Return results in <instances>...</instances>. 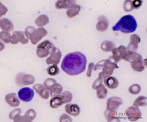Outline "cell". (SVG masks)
<instances>
[{
	"label": "cell",
	"instance_id": "1",
	"mask_svg": "<svg viewBox=\"0 0 147 122\" xmlns=\"http://www.w3.org/2000/svg\"><path fill=\"white\" fill-rule=\"evenodd\" d=\"M87 63L85 55L79 52L69 53L62 60L61 67L69 75H76L85 71Z\"/></svg>",
	"mask_w": 147,
	"mask_h": 122
},
{
	"label": "cell",
	"instance_id": "2",
	"mask_svg": "<svg viewBox=\"0 0 147 122\" xmlns=\"http://www.w3.org/2000/svg\"><path fill=\"white\" fill-rule=\"evenodd\" d=\"M137 27L136 19L132 15L124 16L112 27L113 31H120L125 34H129L135 32Z\"/></svg>",
	"mask_w": 147,
	"mask_h": 122
},
{
	"label": "cell",
	"instance_id": "3",
	"mask_svg": "<svg viewBox=\"0 0 147 122\" xmlns=\"http://www.w3.org/2000/svg\"><path fill=\"white\" fill-rule=\"evenodd\" d=\"M123 59L130 62L131 67L135 71L142 72L145 69L142 56L136 52L127 51Z\"/></svg>",
	"mask_w": 147,
	"mask_h": 122
},
{
	"label": "cell",
	"instance_id": "4",
	"mask_svg": "<svg viewBox=\"0 0 147 122\" xmlns=\"http://www.w3.org/2000/svg\"><path fill=\"white\" fill-rule=\"evenodd\" d=\"M100 68L102 69V71L99 73L98 77H102L104 79L112 75L114 70L119 68V67L117 64L111 60L104 59L99 61L95 66L94 70L96 71Z\"/></svg>",
	"mask_w": 147,
	"mask_h": 122
},
{
	"label": "cell",
	"instance_id": "5",
	"mask_svg": "<svg viewBox=\"0 0 147 122\" xmlns=\"http://www.w3.org/2000/svg\"><path fill=\"white\" fill-rule=\"evenodd\" d=\"M55 48V46L50 41L45 40L37 46V55L40 58L46 57L51 54Z\"/></svg>",
	"mask_w": 147,
	"mask_h": 122
},
{
	"label": "cell",
	"instance_id": "6",
	"mask_svg": "<svg viewBox=\"0 0 147 122\" xmlns=\"http://www.w3.org/2000/svg\"><path fill=\"white\" fill-rule=\"evenodd\" d=\"M15 82L17 85L20 86L30 85L35 82V78L33 75H31L20 73L16 75Z\"/></svg>",
	"mask_w": 147,
	"mask_h": 122
},
{
	"label": "cell",
	"instance_id": "7",
	"mask_svg": "<svg viewBox=\"0 0 147 122\" xmlns=\"http://www.w3.org/2000/svg\"><path fill=\"white\" fill-rule=\"evenodd\" d=\"M126 52L127 49L124 46L121 45L118 48L115 47L111 50L112 55L109 57V59L116 63L121 59H123Z\"/></svg>",
	"mask_w": 147,
	"mask_h": 122
},
{
	"label": "cell",
	"instance_id": "8",
	"mask_svg": "<svg viewBox=\"0 0 147 122\" xmlns=\"http://www.w3.org/2000/svg\"><path fill=\"white\" fill-rule=\"evenodd\" d=\"M19 98L25 102H29L33 99L34 93L32 89L29 87H24L21 89L18 92Z\"/></svg>",
	"mask_w": 147,
	"mask_h": 122
},
{
	"label": "cell",
	"instance_id": "9",
	"mask_svg": "<svg viewBox=\"0 0 147 122\" xmlns=\"http://www.w3.org/2000/svg\"><path fill=\"white\" fill-rule=\"evenodd\" d=\"M125 114L129 120L132 122L136 121L140 119L142 116V113L140 109L134 106L129 107L126 110Z\"/></svg>",
	"mask_w": 147,
	"mask_h": 122
},
{
	"label": "cell",
	"instance_id": "10",
	"mask_svg": "<svg viewBox=\"0 0 147 122\" xmlns=\"http://www.w3.org/2000/svg\"><path fill=\"white\" fill-rule=\"evenodd\" d=\"M123 104V101L120 97H110L107 99V109L108 111H116L120 105Z\"/></svg>",
	"mask_w": 147,
	"mask_h": 122
},
{
	"label": "cell",
	"instance_id": "11",
	"mask_svg": "<svg viewBox=\"0 0 147 122\" xmlns=\"http://www.w3.org/2000/svg\"><path fill=\"white\" fill-rule=\"evenodd\" d=\"M48 32L44 28H37L30 37V40L32 44L35 45L42 39V38L46 36Z\"/></svg>",
	"mask_w": 147,
	"mask_h": 122
},
{
	"label": "cell",
	"instance_id": "12",
	"mask_svg": "<svg viewBox=\"0 0 147 122\" xmlns=\"http://www.w3.org/2000/svg\"><path fill=\"white\" fill-rule=\"evenodd\" d=\"M25 33L21 31L14 32L11 36V43L16 44L18 42H21L23 44L28 43V39L25 37Z\"/></svg>",
	"mask_w": 147,
	"mask_h": 122
},
{
	"label": "cell",
	"instance_id": "13",
	"mask_svg": "<svg viewBox=\"0 0 147 122\" xmlns=\"http://www.w3.org/2000/svg\"><path fill=\"white\" fill-rule=\"evenodd\" d=\"M62 57V54L59 49L56 48L54 49L51 54L50 56L47 58L46 60V62L47 64H58L60 62V59Z\"/></svg>",
	"mask_w": 147,
	"mask_h": 122
},
{
	"label": "cell",
	"instance_id": "14",
	"mask_svg": "<svg viewBox=\"0 0 147 122\" xmlns=\"http://www.w3.org/2000/svg\"><path fill=\"white\" fill-rule=\"evenodd\" d=\"M141 39L138 35L136 34H134L130 35V42L126 48L127 51H130L136 52L138 49V44L140 42Z\"/></svg>",
	"mask_w": 147,
	"mask_h": 122
},
{
	"label": "cell",
	"instance_id": "15",
	"mask_svg": "<svg viewBox=\"0 0 147 122\" xmlns=\"http://www.w3.org/2000/svg\"><path fill=\"white\" fill-rule=\"evenodd\" d=\"M34 89L40 97L44 99H48L50 97V91L41 84H36L33 86Z\"/></svg>",
	"mask_w": 147,
	"mask_h": 122
},
{
	"label": "cell",
	"instance_id": "16",
	"mask_svg": "<svg viewBox=\"0 0 147 122\" xmlns=\"http://www.w3.org/2000/svg\"><path fill=\"white\" fill-rule=\"evenodd\" d=\"M109 22L107 18L103 15L100 16L98 18L96 24V29L99 32H105L109 27Z\"/></svg>",
	"mask_w": 147,
	"mask_h": 122
},
{
	"label": "cell",
	"instance_id": "17",
	"mask_svg": "<svg viewBox=\"0 0 147 122\" xmlns=\"http://www.w3.org/2000/svg\"><path fill=\"white\" fill-rule=\"evenodd\" d=\"M66 112L73 116H77L80 113V108L76 104H68L65 106Z\"/></svg>",
	"mask_w": 147,
	"mask_h": 122
},
{
	"label": "cell",
	"instance_id": "18",
	"mask_svg": "<svg viewBox=\"0 0 147 122\" xmlns=\"http://www.w3.org/2000/svg\"><path fill=\"white\" fill-rule=\"evenodd\" d=\"M5 100L6 102L11 107H17L20 104V101L18 99L16 94L14 93L7 94L5 96Z\"/></svg>",
	"mask_w": 147,
	"mask_h": 122
},
{
	"label": "cell",
	"instance_id": "19",
	"mask_svg": "<svg viewBox=\"0 0 147 122\" xmlns=\"http://www.w3.org/2000/svg\"><path fill=\"white\" fill-rule=\"evenodd\" d=\"M104 82L107 87L111 89L116 88L119 85L118 80L115 77L111 76L104 79Z\"/></svg>",
	"mask_w": 147,
	"mask_h": 122
},
{
	"label": "cell",
	"instance_id": "20",
	"mask_svg": "<svg viewBox=\"0 0 147 122\" xmlns=\"http://www.w3.org/2000/svg\"><path fill=\"white\" fill-rule=\"evenodd\" d=\"M75 3L76 1L73 0H59L55 3V7L57 9H69Z\"/></svg>",
	"mask_w": 147,
	"mask_h": 122
},
{
	"label": "cell",
	"instance_id": "21",
	"mask_svg": "<svg viewBox=\"0 0 147 122\" xmlns=\"http://www.w3.org/2000/svg\"><path fill=\"white\" fill-rule=\"evenodd\" d=\"M0 26L3 30L6 32H11L13 30V23L9 19L5 18L1 19Z\"/></svg>",
	"mask_w": 147,
	"mask_h": 122
},
{
	"label": "cell",
	"instance_id": "22",
	"mask_svg": "<svg viewBox=\"0 0 147 122\" xmlns=\"http://www.w3.org/2000/svg\"><path fill=\"white\" fill-rule=\"evenodd\" d=\"M81 7L79 5L74 3L66 11V14L69 18H73L78 15L80 11Z\"/></svg>",
	"mask_w": 147,
	"mask_h": 122
},
{
	"label": "cell",
	"instance_id": "23",
	"mask_svg": "<svg viewBox=\"0 0 147 122\" xmlns=\"http://www.w3.org/2000/svg\"><path fill=\"white\" fill-rule=\"evenodd\" d=\"M63 104V100L61 94L53 97L50 101V105L53 109H57Z\"/></svg>",
	"mask_w": 147,
	"mask_h": 122
},
{
	"label": "cell",
	"instance_id": "24",
	"mask_svg": "<svg viewBox=\"0 0 147 122\" xmlns=\"http://www.w3.org/2000/svg\"><path fill=\"white\" fill-rule=\"evenodd\" d=\"M62 90L63 87L62 85L56 82L52 85L49 91L50 93V95L52 97H55L61 94L62 93Z\"/></svg>",
	"mask_w": 147,
	"mask_h": 122
},
{
	"label": "cell",
	"instance_id": "25",
	"mask_svg": "<svg viewBox=\"0 0 147 122\" xmlns=\"http://www.w3.org/2000/svg\"><path fill=\"white\" fill-rule=\"evenodd\" d=\"M116 115V111H111L106 109L105 112V116L107 122H120Z\"/></svg>",
	"mask_w": 147,
	"mask_h": 122
},
{
	"label": "cell",
	"instance_id": "26",
	"mask_svg": "<svg viewBox=\"0 0 147 122\" xmlns=\"http://www.w3.org/2000/svg\"><path fill=\"white\" fill-rule=\"evenodd\" d=\"M35 23L38 27H43L49 23V18L47 15L45 14L40 15L35 20Z\"/></svg>",
	"mask_w": 147,
	"mask_h": 122
},
{
	"label": "cell",
	"instance_id": "27",
	"mask_svg": "<svg viewBox=\"0 0 147 122\" xmlns=\"http://www.w3.org/2000/svg\"><path fill=\"white\" fill-rule=\"evenodd\" d=\"M115 47V45L113 42L108 40H105L100 45V49L104 52L111 51Z\"/></svg>",
	"mask_w": 147,
	"mask_h": 122
},
{
	"label": "cell",
	"instance_id": "28",
	"mask_svg": "<svg viewBox=\"0 0 147 122\" xmlns=\"http://www.w3.org/2000/svg\"><path fill=\"white\" fill-rule=\"evenodd\" d=\"M36 113L32 109H30L26 112L25 116H23L24 122H32L35 119Z\"/></svg>",
	"mask_w": 147,
	"mask_h": 122
},
{
	"label": "cell",
	"instance_id": "29",
	"mask_svg": "<svg viewBox=\"0 0 147 122\" xmlns=\"http://www.w3.org/2000/svg\"><path fill=\"white\" fill-rule=\"evenodd\" d=\"M147 105V98L144 96H139L134 102V106L136 107L146 106Z\"/></svg>",
	"mask_w": 147,
	"mask_h": 122
},
{
	"label": "cell",
	"instance_id": "30",
	"mask_svg": "<svg viewBox=\"0 0 147 122\" xmlns=\"http://www.w3.org/2000/svg\"><path fill=\"white\" fill-rule=\"evenodd\" d=\"M107 92L108 91L107 89L102 84L101 86L97 89V97L100 99H105L107 96Z\"/></svg>",
	"mask_w": 147,
	"mask_h": 122
},
{
	"label": "cell",
	"instance_id": "31",
	"mask_svg": "<svg viewBox=\"0 0 147 122\" xmlns=\"http://www.w3.org/2000/svg\"><path fill=\"white\" fill-rule=\"evenodd\" d=\"M11 36L10 34L7 32H1L0 34V38L1 40L3 41V42H5V43L8 44L9 43H11Z\"/></svg>",
	"mask_w": 147,
	"mask_h": 122
},
{
	"label": "cell",
	"instance_id": "32",
	"mask_svg": "<svg viewBox=\"0 0 147 122\" xmlns=\"http://www.w3.org/2000/svg\"><path fill=\"white\" fill-rule=\"evenodd\" d=\"M47 71L49 75L55 76L57 75L59 73V69L57 64H53V65L49 66L47 68Z\"/></svg>",
	"mask_w": 147,
	"mask_h": 122
},
{
	"label": "cell",
	"instance_id": "33",
	"mask_svg": "<svg viewBox=\"0 0 147 122\" xmlns=\"http://www.w3.org/2000/svg\"><path fill=\"white\" fill-rule=\"evenodd\" d=\"M60 94L62 96V98L63 100L64 104L70 102L72 100L73 95L72 93L68 91H65Z\"/></svg>",
	"mask_w": 147,
	"mask_h": 122
},
{
	"label": "cell",
	"instance_id": "34",
	"mask_svg": "<svg viewBox=\"0 0 147 122\" xmlns=\"http://www.w3.org/2000/svg\"><path fill=\"white\" fill-rule=\"evenodd\" d=\"M141 88L139 84H134L129 87V91L132 95H137L140 92Z\"/></svg>",
	"mask_w": 147,
	"mask_h": 122
},
{
	"label": "cell",
	"instance_id": "35",
	"mask_svg": "<svg viewBox=\"0 0 147 122\" xmlns=\"http://www.w3.org/2000/svg\"><path fill=\"white\" fill-rule=\"evenodd\" d=\"M123 8L125 12L131 11L134 9L132 5V1L130 0H126L124 3Z\"/></svg>",
	"mask_w": 147,
	"mask_h": 122
},
{
	"label": "cell",
	"instance_id": "36",
	"mask_svg": "<svg viewBox=\"0 0 147 122\" xmlns=\"http://www.w3.org/2000/svg\"><path fill=\"white\" fill-rule=\"evenodd\" d=\"M36 30V29H35L34 27H32V26L27 27L26 28L25 31V34L27 38L30 39L32 35L34 34V32H35Z\"/></svg>",
	"mask_w": 147,
	"mask_h": 122
},
{
	"label": "cell",
	"instance_id": "37",
	"mask_svg": "<svg viewBox=\"0 0 147 122\" xmlns=\"http://www.w3.org/2000/svg\"><path fill=\"white\" fill-rule=\"evenodd\" d=\"M56 82H56L55 80L52 79V78H48V79H46L44 81V86L47 89V90H49V89H50L52 85L56 83Z\"/></svg>",
	"mask_w": 147,
	"mask_h": 122
},
{
	"label": "cell",
	"instance_id": "38",
	"mask_svg": "<svg viewBox=\"0 0 147 122\" xmlns=\"http://www.w3.org/2000/svg\"><path fill=\"white\" fill-rule=\"evenodd\" d=\"M102 80L103 79L102 77H98V78L94 81V82L92 84V88L95 90H97L98 89L100 88L101 86V85L102 84Z\"/></svg>",
	"mask_w": 147,
	"mask_h": 122
},
{
	"label": "cell",
	"instance_id": "39",
	"mask_svg": "<svg viewBox=\"0 0 147 122\" xmlns=\"http://www.w3.org/2000/svg\"><path fill=\"white\" fill-rule=\"evenodd\" d=\"M21 113V109H14V110L12 111L11 112H10L9 115V117L10 119L14 120L15 117L18 115H20Z\"/></svg>",
	"mask_w": 147,
	"mask_h": 122
},
{
	"label": "cell",
	"instance_id": "40",
	"mask_svg": "<svg viewBox=\"0 0 147 122\" xmlns=\"http://www.w3.org/2000/svg\"><path fill=\"white\" fill-rule=\"evenodd\" d=\"M59 122H72V118L66 114H63L60 116Z\"/></svg>",
	"mask_w": 147,
	"mask_h": 122
},
{
	"label": "cell",
	"instance_id": "41",
	"mask_svg": "<svg viewBox=\"0 0 147 122\" xmlns=\"http://www.w3.org/2000/svg\"><path fill=\"white\" fill-rule=\"evenodd\" d=\"M132 5L134 9H138L142 5V1L141 0H134L132 1Z\"/></svg>",
	"mask_w": 147,
	"mask_h": 122
},
{
	"label": "cell",
	"instance_id": "42",
	"mask_svg": "<svg viewBox=\"0 0 147 122\" xmlns=\"http://www.w3.org/2000/svg\"><path fill=\"white\" fill-rule=\"evenodd\" d=\"M94 67V64L93 63H90L89 64L88 68V70L87 72V76L88 77H90L91 76V74H92V71L93 67Z\"/></svg>",
	"mask_w": 147,
	"mask_h": 122
},
{
	"label": "cell",
	"instance_id": "43",
	"mask_svg": "<svg viewBox=\"0 0 147 122\" xmlns=\"http://www.w3.org/2000/svg\"><path fill=\"white\" fill-rule=\"evenodd\" d=\"M7 7L2 4V3H1V17L3 15H5L7 13Z\"/></svg>",
	"mask_w": 147,
	"mask_h": 122
}]
</instances>
